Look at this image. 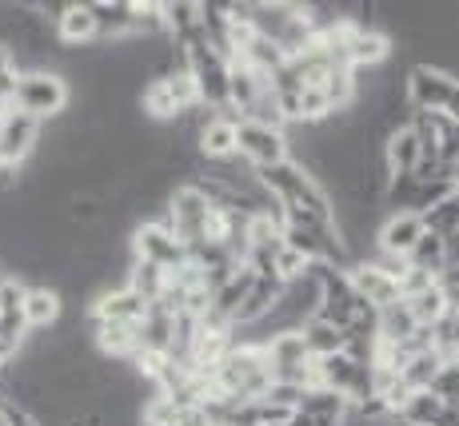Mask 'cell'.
I'll return each mask as SVG.
<instances>
[{"label":"cell","mask_w":459,"mask_h":426,"mask_svg":"<svg viewBox=\"0 0 459 426\" xmlns=\"http://www.w3.org/2000/svg\"><path fill=\"white\" fill-rule=\"evenodd\" d=\"M65 295L56 287H29L24 291V303H21V319L29 327V335H44L65 319Z\"/></svg>","instance_id":"e0dca14e"},{"label":"cell","mask_w":459,"mask_h":426,"mask_svg":"<svg viewBox=\"0 0 459 426\" xmlns=\"http://www.w3.org/2000/svg\"><path fill=\"white\" fill-rule=\"evenodd\" d=\"M312 387L332 390V395L348 398L351 406L368 403V398H372V362L351 359L348 351H343V354H328V359H316Z\"/></svg>","instance_id":"ba28073f"},{"label":"cell","mask_w":459,"mask_h":426,"mask_svg":"<svg viewBox=\"0 0 459 426\" xmlns=\"http://www.w3.org/2000/svg\"><path fill=\"white\" fill-rule=\"evenodd\" d=\"M236 128H240V120H236L232 112H212V116L200 124V132H196L200 164H204V159L236 156Z\"/></svg>","instance_id":"ac0fdd59"},{"label":"cell","mask_w":459,"mask_h":426,"mask_svg":"<svg viewBox=\"0 0 459 426\" xmlns=\"http://www.w3.org/2000/svg\"><path fill=\"white\" fill-rule=\"evenodd\" d=\"M21 76H24V68H21V60H16V52L0 40V100H4V104H13Z\"/></svg>","instance_id":"83f0119b"},{"label":"cell","mask_w":459,"mask_h":426,"mask_svg":"<svg viewBox=\"0 0 459 426\" xmlns=\"http://www.w3.org/2000/svg\"><path fill=\"white\" fill-rule=\"evenodd\" d=\"M148 311H152V303L140 299L132 287H108L88 303V319L92 323H144Z\"/></svg>","instance_id":"2e32d148"},{"label":"cell","mask_w":459,"mask_h":426,"mask_svg":"<svg viewBox=\"0 0 459 426\" xmlns=\"http://www.w3.org/2000/svg\"><path fill=\"white\" fill-rule=\"evenodd\" d=\"M200 108V92L192 84L188 68H176L168 76H152L140 92V116L156 128H168V124H180L184 116Z\"/></svg>","instance_id":"277c9868"},{"label":"cell","mask_w":459,"mask_h":426,"mask_svg":"<svg viewBox=\"0 0 459 426\" xmlns=\"http://www.w3.org/2000/svg\"><path fill=\"white\" fill-rule=\"evenodd\" d=\"M212 387L220 395V411H232V406L255 403L272 390V367L264 347H252V343H236L232 354L212 371Z\"/></svg>","instance_id":"7a4b0ae2"},{"label":"cell","mask_w":459,"mask_h":426,"mask_svg":"<svg viewBox=\"0 0 459 426\" xmlns=\"http://www.w3.org/2000/svg\"><path fill=\"white\" fill-rule=\"evenodd\" d=\"M284 243L299 251L307 263H324V268H351V255L343 247L335 224H320V219H288L284 224Z\"/></svg>","instance_id":"52a82bcc"},{"label":"cell","mask_w":459,"mask_h":426,"mask_svg":"<svg viewBox=\"0 0 459 426\" xmlns=\"http://www.w3.org/2000/svg\"><path fill=\"white\" fill-rule=\"evenodd\" d=\"M40 132L44 124L24 116L21 108H8L4 120H0V167L8 172H21L40 148Z\"/></svg>","instance_id":"8fae6325"},{"label":"cell","mask_w":459,"mask_h":426,"mask_svg":"<svg viewBox=\"0 0 459 426\" xmlns=\"http://www.w3.org/2000/svg\"><path fill=\"white\" fill-rule=\"evenodd\" d=\"M68 104H73V84L60 68H29L16 84V96H13V108H21L24 116L48 124L56 116H65Z\"/></svg>","instance_id":"5b68a950"},{"label":"cell","mask_w":459,"mask_h":426,"mask_svg":"<svg viewBox=\"0 0 459 426\" xmlns=\"http://www.w3.org/2000/svg\"><path fill=\"white\" fill-rule=\"evenodd\" d=\"M343 426H395V419H368V414H359L356 406H348V419Z\"/></svg>","instance_id":"f1b7e54d"},{"label":"cell","mask_w":459,"mask_h":426,"mask_svg":"<svg viewBox=\"0 0 459 426\" xmlns=\"http://www.w3.org/2000/svg\"><path fill=\"white\" fill-rule=\"evenodd\" d=\"M416 335H420V323L408 303L379 311V343H384V347H408Z\"/></svg>","instance_id":"44dd1931"},{"label":"cell","mask_w":459,"mask_h":426,"mask_svg":"<svg viewBox=\"0 0 459 426\" xmlns=\"http://www.w3.org/2000/svg\"><path fill=\"white\" fill-rule=\"evenodd\" d=\"M420 159H423V144H420L416 132H411V124L384 136V164L392 175H416Z\"/></svg>","instance_id":"ffe728a7"},{"label":"cell","mask_w":459,"mask_h":426,"mask_svg":"<svg viewBox=\"0 0 459 426\" xmlns=\"http://www.w3.org/2000/svg\"><path fill=\"white\" fill-rule=\"evenodd\" d=\"M284 426H316V419H312V414H304V411H296V414H292V419H288Z\"/></svg>","instance_id":"f546056e"},{"label":"cell","mask_w":459,"mask_h":426,"mask_svg":"<svg viewBox=\"0 0 459 426\" xmlns=\"http://www.w3.org/2000/svg\"><path fill=\"white\" fill-rule=\"evenodd\" d=\"M264 188H268L272 200L284 208V219H320V224H335V208L332 195L320 188L312 172L296 164V159H284L276 167H264L260 172Z\"/></svg>","instance_id":"6da1fadb"},{"label":"cell","mask_w":459,"mask_h":426,"mask_svg":"<svg viewBox=\"0 0 459 426\" xmlns=\"http://www.w3.org/2000/svg\"><path fill=\"white\" fill-rule=\"evenodd\" d=\"M403 303L411 307V315H416L420 327H444L447 315H452V299L444 295V287H439V283H431L428 291H420V295L403 299Z\"/></svg>","instance_id":"cb8c5ba5"},{"label":"cell","mask_w":459,"mask_h":426,"mask_svg":"<svg viewBox=\"0 0 459 426\" xmlns=\"http://www.w3.org/2000/svg\"><path fill=\"white\" fill-rule=\"evenodd\" d=\"M411 268L423 271V275H431V279H439L447 268V239L444 235H436V232H423V239L416 243V251H411Z\"/></svg>","instance_id":"484cf974"},{"label":"cell","mask_w":459,"mask_h":426,"mask_svg":"<svg viewBox=\"0 0 459 426\" xmlns=\"http://www.w3.org/2000/svg\"><path fill=\"white\" fill-rule=\"evenodd\" d=\"M312 271V263L304 260V255L299 251H292V247H280L276 251V260H272V275H276L280 283H296V279H304V275Z\"/></svg>","instance_id":"4316f807"},{"label":"cell","mask_w":459,"mask_h":426,"mask_svg":"<svg viewBox=\"0 0 459 426\" xmlns=\"http://www.w3.org/2000/svg\"><path fill=\"white\" fill-rule=\"evenodd\" d=\"M351 291L359 295V303H368L372 311H387L395 303H403V287L387 268H379L376 260H359L348 268Z\"/></svg>","instance_id":"4fadbf2b"},{"label":"cell","mask_w":459,"mask_h":426,"mask_svg":"<svg viewBox=\"0 0 459 426\" xmlns=\"http://www.w3.org/2000/svg\"><path fill=\"white\" fill-rule=\"evenodd\" d=\"M459 96V80L444 68L411 64L408 68V104L416 112H447Z\"/></svg>","instance_id":"7c38bea8"},{"label":"cell","mask_w":459,"mask_h":426,"mask_svg":"<svg viewBox=\"0 0 459 426\" xmlns=\"http://www.w3.org/2000/svg\"><path fill=\"white\" fill-rule=\"evenodd\" d=\"M180 52H184V68H188L192 84H196V92H200V108L232 112V60H228L204 32L184 40Z\"/></svg>","instance_id":"3957f363"},{"label":"cell","mask_w":459,"mask_h":426,"mask_svg":"<svg viewBox=\"0 0 459 426\" xmlns=\"http://www.w3.org/2000/svg\"><path fill=\"white\" fill-rule=\"evenodd\" d=\"M168 283H172V275H168V271L152 268V263L132 260V268H128V283H125V287H132L140 299H148V303L156 307V303H164Z\"/></svg>","instance_id":"d4e9b609"},{"label":"cell","mask_w":459,"mask_h":426,"mask_svg":"<svg viewBox=\"0 0 459 426\" xmlns=\"http://www.w3.org/2000/svg\"><path fill=\"white\" fill-rule=\"evenodd\" d=\"M444 116H447V120H455V124H459V96H455V100H452V108H447V112H444Z\"/></svg>","instance_id":"4dcf8cb0"},{"label":"cell","mask_w":459,"mask_h":426,"mask_svg":"<svg viewBox=\"0 0 459 426\" xmlns=\"http://www.w3.org/2000/svg\"><path fill=\"white\" fill-rule=\"evenodd\" d=\"M264 354H268V367H272V383H284V387H312V371L316 359L304 343V331H284L276 339L264 343Z\"/></svg>","instance_id":"9c48e42d"},{"label":"cell","mask_w":459,"mask_h":426,"mask_svg":"<svg viewBox=\"0 0 459 426\" xmlns=\"http://www.w3.org/2000/svg\"><path fill=\"white\" fill-rule=\"evenodd\" d=\"M128 251H132V260L152 263V268H160V271H168V275L184 271V268L192 263L188 243H184V239L172 232V224H168V208H164L156 219H148V224H136V227H132Z\"/></svg>","instance_id":"8992f818"},{"label":"cell","mask_w":459,"mask_h":426,"mask_svg":"<svg viewBox=\"0 0 459 426\" xmlns=\"http://www.w3.org/2000/svg\"><path fill=\"white\" fill-rule=\"evenodd\" d=\"M304 343H307V351H312V359H328V354H343L348 351V331H340L335 323H328V319H307L304 327Z\"/></svg>","instance_id":"7402d4cb"},{"label":"cell","mask_w":459,"mask_h":426,"mask_svg":"<svg viewBox=\"0 0 459 426\" xmlns=\"http://www.w3.org/2000/svg\"><path fill=\"white\" fill-rule=\"evenodd\" d=\"M395 426H411V422H403V419H395Z\"/></svg>","instance_id":"1f68e13d"},{"label":"cell","mask_w":459,"mask_h":426,"mask_svg":"<svg viewBox=\"0 0 459 426\" xmlns=\"http://www.w3.org/2000/svg\"><path fill=\"white\" fill-rule=\"evenodd\" d=\"M236 156H240L244 164H252L255 172L284 164V159H292L288 128H272V124L240 120V128H236Z\"/></svg>","instance_id":"30bf717a"},{"label":"cell","mask_w":459,"mask_h":426,"mask_svg":"<svg viewBox=\"0 0 459 426\" xmlns=\"http://www.w3.org/2000/svg\"><path fill=\"white\" fill-rule=\"evenodd\" d=\"M52 37H56L60 52H81L100 44V21L92 13V0H68L65 13L52 24Z\"/></svg>","instance_id":"5bb4252c"},{"label":"cell","mask_w":459,"mask_h":426,"mask_svg":"<svg viewBox=\"0 0 459 426\" xmlns=\"http://www.w3.org/2000/svg\"><path fill=\"white\" fill-rule=\"evenodd\" d=\"M423 232H428V224H423L420 211H395V216H387L384 224H379L376 251L392 255V260H411V251H416Z\"/></svg>","instance_id":"9a60e30c"},{"label":"cell","mask_w":459,"mask_h":426,"mask_svg":"<svg viewBox=\"0 0 459 426\" xmlns=\"http://www.w3.org/2000/svg\"><path fill=\"white\" fill-rule=\"evenodd\" d=\"M447 411H452V406H447L436 390H411V398L403 403V411L395 414V419H403L411 426H444Z\"/></svg>","instance_id":"603a6c76"},{"label":"cell","mask_w":459,"mask_h":426,"mask_svg":"<svg viewBox=\"0 0 459 426\" xmlns=\"http://www.w3.org/2000/svg\"><path fill=\"white\" fill-rule=\"evenodd\" d=\"M92 347L112 362H132L140 354V323H92Z\"/></svg>","instance_id":"d6986e66"}]
</instances>
